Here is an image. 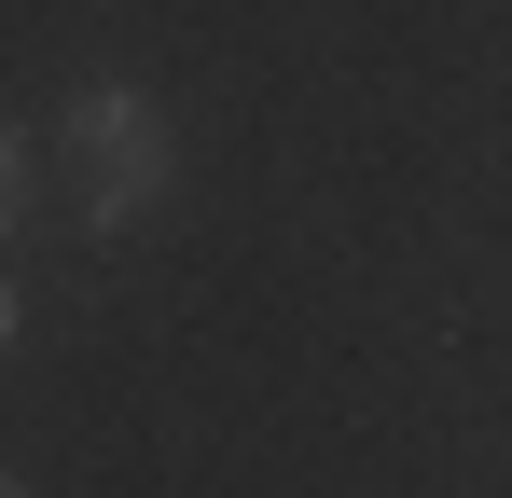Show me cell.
<instances>
[{"label": "cell", "mask_w": 512, "mask_h": 498, "mask_svg": "<svg viewBox=\"0 0 512 498\" xmlns=\"http://www.w3.org/2000/svg\"><path fill=\"white\" fill-rule=\"evenodd\" d=\"M56 180H70V208H84L97 236L139 222V208L167 194V111H153L139 83H84V97L56 111Z\"/></svg>", "instance_id": "1"}, {"label": "cell", "mask_w": 512, "mask_h": 498, "mask_svg": "<svg viewBox=\"0 0 512 498\" xmlns=\"http://www.w3.org/2000/svg\"><path fill=\"white\" fill-rule=\"evenodd\" d=\"M28 180H42V139L0 125V249H14V222H28Z\"/></svg>", "instance_id": "2"}, {"label": "cell", "mask_w": 512, "mask_h": 498, "mask_svg": "<svg viewBox=\"0 0 512 498\" xmlns=\"http://www.w3.org/2000/svg\"><path fill=\"white\" fill-rule=\"evenodd\" d=\"M0 346H14V277H0Z\"/></svg>", "instance_id": "3"}, {"label": "cell", "mask_w": 512, "mask_h": 498, "mask_svg": "<svg viewBox=\"0 0 512 498\" xmlns=\"http://www.w3.org/2000/svg\"><path fill=\"white\" fill-rule=\"evenodd\" d=\"M0 498H28V471H0Z\"/></svg>", "instance_id": "4"}]
</instances>
